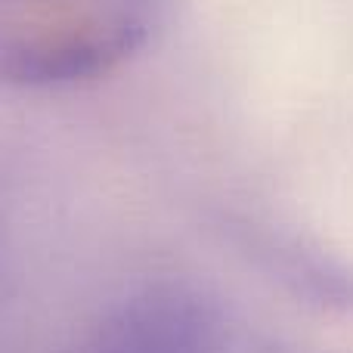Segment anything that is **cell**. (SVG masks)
<instances>
[{
    "mask_svg": "<svg viewBox=\"0 0 353 353\" xmlns=\"http://www.w3.org/2000/svg\"><path fill=\"white\" fill-rule=\"evenodd\" d=\"M74 353H232L223 319L195 292L155 285L118 304Z\"/></svg>",
    "mask_w": 353,
    "mask_h": 353,
    "instance_id": "obj_2",
    "label": "cell"
},
{
    "mask_svg": "<svg viewBox=\"0 0 353 353\" xmlns=\"http://www.w3.org/2000/svg\"><path fill=\"white\" fill-rule=\"evenodd\" d=\"M168 0H0V84L59 90L130 62Z\"/></svg>",
    "mask_w": 353,
    "mask_h": 353,
    "instance_id": "obj_1",
    "label": "cell"
}]
</instances>
